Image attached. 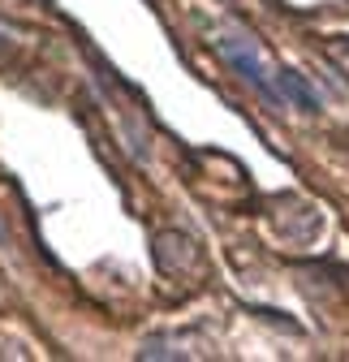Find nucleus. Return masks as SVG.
<instances>
[{
	"label": "nucleus",
	"mask_w": 349,
	"mask_h": 362,
	"mask_svg": "<svg viewBox=\"0 0 349 362\" xmlns=\"http://www.w3.org/2000/svg\"><path fill=\"white\" fill-rule=\"evenodd\" d=\"M151 255H155V267L164 272V276H199L203 272V250L190 233L182 229H164L151 238Z\"/></svg>",
	"instance_id": "obj_1"
},
{
	"label": "nucleus",
	"mask_w": 349,
	"mask_h": 362,
	"mask_svg": "<svg viewBox=\"0 0 349 362\" xmlns=\"http://www.w3.org/2000/svg\"><path fill=\"white\" fill-rule=\"evenodd\" d=\"M289 211H293V216L272 211L276 233H280L289 246H311V242L324 233V211H319L315 203H307V199H297V194H289Z\"/></svg>",
	"instance_id": "obj_2"
},
{
	"label": "nucleus",
	"mask_w": 349,
	"mask_h": 362,
	"mask_svg": "<svg viewBox=\"0 0 349 362\" xmlns=\"http://www.w3.org/2000/svg\"><path fill=\"white\" fill-rule=\"evenodd\" d=\"M215 48H220V57L246 78V82H254L259 90H264V95L272 100V104H280V90L268 82V69H264V61H259V52L250 48V43L246 39H237V35H220V39H215Z\"/></svg>",
	"instance_id": "obj_3"
},
{
	"label": "nucleus",
	"mask_w": 349,
	"mask_h": 362,
	"mask_svg": "<svg viewBox=\"0 0 349 362\" xmlns=\"http://www.w3.org/2000/svg\"><path fill=\"white\" fill-rule=\"evenodd\" d=\"M276 90H280V100H289V104H297L302 112H319V95L311 90V82L302 78L297 69H276Z\"/></svg>",
	"instance_id": "obj_4"
},
{
	"label": "nucleus",
	"mask_w": 349,
	"mask_h": 362,
	"mask_svg": "<svg viewBox=\"0 0 349 362\" xmlns=\"http://www.w3.org/2000/svg\"><path fill=\"white\" fill-rule=\"evenodd\" d=\"M324 52H328V61L349 78V35H332V39L324 43Z\"/></svg>",
	"instance_id": "obj_5"
}]
</instances>
